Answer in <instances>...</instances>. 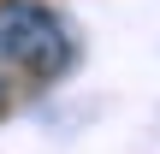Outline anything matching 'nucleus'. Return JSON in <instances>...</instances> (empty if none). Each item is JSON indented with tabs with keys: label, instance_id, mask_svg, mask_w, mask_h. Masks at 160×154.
<instances>
[{
	"label": "nucleus",
	"instance_id": "obj_1",
	"mask_svg": "<svg viewBox=\"0 0 160 154\" xmlns=\"http://www.w3.org/2000/svg\"><path fill=\"white\" fill-rule=\"evenodd\" d=\"M0 59L24 71H59L65 65V30L42 0H6L0 6Z\"/></svg>",
	"mask_w": 160,
	"mask_h": 154
},
{
	"label": "nucleus",
	"instance_id": "obj_2",
	"mask_svg": "<svg viewBox=\"0 0 160 154\" xmlns=\"http://www.w3.org/2000/svg\"><path fill=\"white\" fill-rule=\"evenodd\" d=\"M0 101H6V89H0Z\"/></svg>",
	"mask_w": 160,
	"mask_h": 154
}]
</instances>
